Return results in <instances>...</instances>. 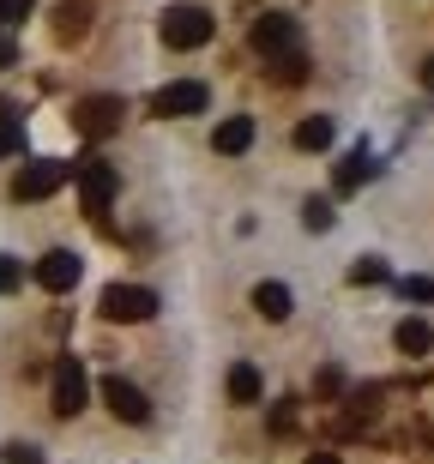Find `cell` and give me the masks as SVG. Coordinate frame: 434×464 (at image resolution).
<instances>
[{
  "instance_id": "44dd1931",
  "label": "cell",
  "mask_w": 434,
  "mask_h": 464,
  "mask_svg": "<svg viewBox=\"0 0 434 464\" xmlns=\"http://www.w3.org/2000/svg\"><path fill=\"white\" fill-rule=\"evenodd\" d=\"M313 392H320V398L344 392V374H338V368H320V374H313Z\"/></svg>"
},
{
  "instance_id": "6da1fadb",
  "label": "cell",
  "mask_w": 434,
  "mask_h": 464,
  "mask_svg": "<svg viewBox=\"0 0 434 464\" xmlns=\"http://www.w3.org/2000/svg\"><path fill=\"white\" fill-rule=\"evenodd\" d=\"M211 31H217V18H211L206 6H169V13H163V43H169V49H206Z\"/></svg>"
},
{
  "instance_id": "ac0fdd59",
  "label": "cell",
  "mask_w": 434,
  "mask_h": 464,
  "mask_svg": "<svg viewBox=\"0 0 434 464\" xmlns=\"http://www.w3.org/2000/svg\"><path fill=\"white\" fill-rule=\"evenodd\" d=\"M18 145H24V121H18V115H6V109H0V157H13Z\"/></svg>"
},
{
  "instance_id": "7c38bea8",
  "label": "cell",
  "mask_w": 434,
  "mask_h": 464,
  "mask_svg": "<svg viewBox=\"0 0 434 464\" xmlns=\"http://www.w3.org/2000/svg\"><path fill=\"white\" fill-rule=\"evenodd\" d=\"M247 145H254V121H247V115L217 121V133H211V151H217V157H242Z\"/></svg>"
},
{
  "instance_id": "8992f818",
  "label": "cell",
  "mask_w": 434,
  "mask_h": 464,
  "mask_svg": "<svg viewBox=\"0 0 434 464\" xmlns=\"http://www.w3.org/2000/svg\"><path fill=\"white\" fill-rule=\"evenodd\" d=\"M97 392H103V404L115 411V422H151V404H145V392L127 374H103Z\"/></svg>"
},
{
  "instance_id": "9c48e42d",
  "label": "cell",
  "mask_w": 434,
  "mask_h": 464,
  "mask_svg": "<svg viewBox=\"0 0 434 464\" xmlns=\"http://www.w3.org/2000/svg\"><path fill=\"white\" fill-rule=\"evenodd\" d=\"M121 115H127L121 97H85V103L72 109V127H79L85 139H103V133H115V127H121Z\"/></svg>"
},
{
  "instance_id": "f1b7e54d",
  "label": "cell",
  "mask_w": 434,
  "mask_h": 464,
  "mask_svg": "<svg viewBox=\"0 0 434 464\" xmlns=\"http://www.w3.org/2000/svg\"><path fill=\"white\" fill-rule=\"evenodd\" d=\"M422 85L434 91V54H429V61H422Z\"/></svg>"
},
{
  "instance_id": "7a4b0ae2",
  "label": "cell",
  "mask_w": 434,
  "mask_h": 464,
  "mask_svg": "<svg viewBox=\"0 0 434 464\" xmlns=\"http://www.w3.org/2000/svg\"><path fill=\"white\" fill-rule=\"evenodd\" d=\"M97 308H103V320H115V326H140V320L157 314V295L140 290V284H109V290L97 295Z\"/></svg>"
},
{
  "instance_id": "30bf717a",
  "label": "cell",
  "mask_w": 434,
  "mask_h": 464,
  "mask_svg": "<svg viewBox=\"0 0 434 464\" xmlns=\"http://www.w3.org/2000/svg\"><path fill=\"white\" fill-rule=\"evenodd\" d=\"M61 181H67V163H54V157L24 163V169H18V181H13V199H49Z\"/></svg>"
},
{
  "instance_id": "e0dca14e",
  "label": "cell",
  "mask_w": 434,
  "mask_h": 464,
  "mask_svg": "<svg viewBox=\"0 0 434 464\" xmlns=\"http://www.w3.org/2000/svg\"><path fill=\"white\" fill-rule=\"evenodd\" d=\"M368 175H374V163H368V151H350L344 163H338V193H356L368 181Z\"/></svg>"
},
{
  "instance_id": "5bb4252c",
  "label": "cell",
  "mask_w": 434,
  "mask_h": 464,
  "mask_svg": "<svg viewBox=\"0 0 434 464\" xmlns=\"http://www.w3.org/2000/svg\"><path fill=\"white\" fill-rule=\"evenodd\" d=\"M332 139H338V127H332V115H308L302 127H295V151H326Z\"/></svg>"
},
{
  "instance_id": "4fadbf2b",
  "label": "cell",
  "mask_w": 434,
  "mask_h": 464,
  "mask_svg": "<svg viewBox=\"0 0 434 464\" xmlns=\"http://www.w3.org/2000/svg\"><path fill=\"white\" fill-rule=\"evenodd\" d=\"M85 24H91V0H61V6H54V36H61V43H72Z\"/></svg>"
},
{
  "instance_id": "52a82bcc",
  "label": "cell",
  "mask_w": 434,
  "mask_h": 464,
  "mask_svg": "<svg viewBox=\"0 0 434 464\" xmlns=\"http://www.w3.org/2000/svg\"><path fill=\"white\" fill-rule=\"evenodd\" d=\"M295 43H302V31H295V18H284V13H265V18H254V49H260L265 61H284V54H295Z\"/></svg>"
},
{
  "instance_id": "4316f807",
  "label": "cell",
  "mask_w": 434,
  "mask_h": 464,
  "mask_svg": "<svg viewBox=\"0 0 434 464\" xmlns=\"http://www.w3.org/2000/svg\"><path fill=\"white\" fill-rule=\"evenodd\" d=\"M13 284H18V266H13V259H0V290H13Z\"/></svg>"
},
{
  "instance_id": "5b68a950",
  "label": "cell",
  "mask_w": 434,
  "mask_h": 464,
  "mask_svg": "<svg viewBox=\"0 0 434 464\" xmlns=\"http://www.w3.org/2000/svg\"><path fill=\"white\" fill-rule=\"evenodd\" d=\"M206 103H211V91L199 85V79H175V85H163L151 97V115L157 121H181V115H199Z\"/></svg>"
},
{
  "instance_id": "9a60e30c",
  "label": "cell",
  "mask_w": 434,
  "mask_h": 464,
  "mask_svg": "<svg viewBox=\"0 0 434 464\" xmlns=\"http://www.w3.org/2000/svg\"><path fill=\"white\" fill-rule=\"evenodd\" d=\"M392 338H399L404 356H429V350H434V326H429V320H404Z\"/></svg>"
},
{
  "instance_id": "cb8c5ba5",
  "label": "cell",
  "mask_w": 434,
  "mask_h": 464,
  "mask_svg": "<svg viewBox=\"0 0 434 464\" xmlns=\"http://www.w3.org/2000/svg\"><path fill=\"white\" fill-rule=\"evenodd\" d=\"M6 464H43V452H36V447H24V440H18V447H6Z\"/></svg>"
},
{
  "instance_id": "2e32d148",
  "label": "cell",
  "mask_w": 434,
  "mask_h": 464,
  "mask_svg": "<svg viewBox=\"0 0 434 464\" xmlns=\"http://www.w3.org/2000/svg\"><path fill=\"white\" fill-rule=\"evenodd\" d=\"M254 308H260L265 320H290V290H284V284H260V290H254Z\"/></svg>"
},
{
  "instance_id": "d4e9b609",
  "label": "cell",
  "mask_w": 434,
  "mask_h": 464,
  "mask_svg": "<svg viewBox=\"0 0 434 464\" xmlns=\"http://www.w3.org/2000/svg\"><path fill=\"white\" fill-rule=\"evenodd\" d=\"M0 67H18V43H13V31H0Z\"/></svg>"
},
{
  "instance_id": "d6986e66",
  "label": "cell",
  "mask_w": 434,
  "mask_h": 464,
  "mask_svg": "<svg viewBox=\"0 0 434 464\" xmlns=\"http://www.w3.org/2000/svg\"><path fill=\"white\" fill-rule=\"evenodd\" d=\"M386 259H356V266H350V284H386Z\"/></svg>"
},
{
  "instance_id": "7402d4cb",
  "label": "cell",
  "mask_w": 434,
  "mask_h": 464,
  "mask_svg": "<svg viewBox=\"0 0 434 464\" xmlns=\"http://www.w3.org/2000/svg\"><path fill=\"white\" fill-rule=\"evenodd\" d=\"M404 295L410 302H434V277H404Z\"/></svg>"
},
{
  "instance_id": "8fae6325",
  "label": "cell",
  "mask_w": 434,
  "mask_h": 464,
  "mask_svg": "<svg viewBox=\"0 0 434 464\" xmlns=\"http://www.w3.org/2000/svg\"><path fill=\"white\" fill-rule=\"evenodd\" d=\"M224 392H229V404H260V392H265L260 368H254V362H229V374H224Z\"/></svg>"
},
{
  "instance_id": "ffe728a7",
  "label": "cell",
  "mask_w": 434,
  "mask_h": 464,
  "mask_svg": "<svg viewBox=\"0 0 434 464\" xmlns=\"http://www.w3.org/2000/svg\"><path fill=\"white\" fill-rule=\"evenodd\" d=\"M31 13H36V0H0V31H13V24H24Z\"/></svg>"
},
{
  "instance_id": "484cf974",
  "label": "cell",
  "mask_w": 434,
  "mask_h": 464,
  "mask_svg": "<svg viewBox=\"0 0 434 464\" xmlns=\"http://www.w3.org/2000/svg\"><path fill=\"white\" fill-rule=\"evenodd\" d=\"M295 429V411H272V434H290Z\"/></svg>"
},
{
  "instance_id": "3957f363",
  "label": "cell",
  "mask_w": 434,
  "mask_h": 464,
  "mask_svg": "<svg viewBox=\"0 0 434 464\" xmlns=\"http://www.w3.org/2000/svg\"><path fill=\"white\" fill-rule=\"evenodd\" d=\"M115 193H121V175L109 169V163H97V157H85V163H79V206H85L91 218H103V211L115 206Z\"/></svg>"
},
{
  "instance_id": "ba28073f",
  "label": "cell",
  "mask_w": 434,
  "mask_h": 464,
  "mask_svg": "<svg viewBox=\"0 0 434 464\" xmlns=\"http://www.w3.org/2000/svg\"><path fill=\"white\" fill-rule=\"evenodd\" d=\"M79 277H85V259L67 254V247H49V254L36 259V284H43L49 295H67Z\"/></svg>"
},
{
  "instance_id": "83f0119b",
  "label": "cell",
  "mask_w": 434,
  "mask_h": 464,
  "mask_svg": "<svg viewBox=\"0 0 434 464\" xmlns=\"http://www.w3.org/2000/svg\"><path fill=\"white\" fill-rule=\"evenodd\" d=\"M308 464H344L338 452H308Z\"/></svg>"
},
{
  "instance_id": "603a6c76",
  "label": "cell",
  "mask_w": 434,
  "mask_h": 464,
  "mask_svg": "<svg viewBox=\"0 0 434 464\" xmlns=\"http://www.w3.org/2000/svg\"><path fill=\"white\" fill-rule=\"evenodd\" d=\"M332 224V206L326 199H308V229H326Z\"/></svg>"
},
{
  "instance_id": "277c9868",
  "label": "cell",
  "mask_w": 434,
  "mask_h": 464,
  "mask_svg": "<svg viewBox=\"0 0 434 464\" xmlns=\"http://www.w3.org/2000/svg\"><path fill=\"white\" fill-rule=\"evenodd\" d=\"M91 398V374L79 356H61L54 362V416H79Z\"/></svg>"
}]
</instances>
